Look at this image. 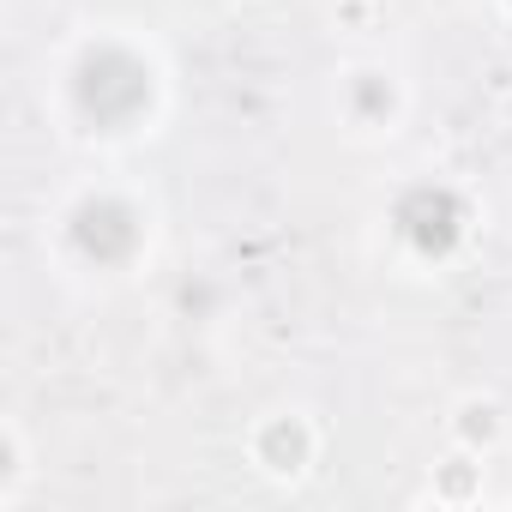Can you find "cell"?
Wrapping results in <instances>:
<instances>
[{
    "mask_svg": "<svg viewBox=\"0 0 512 512\" xmlns=\"http://www.w3.org/2000/svg\"><path fill=\"white\" fill-rule=\"evenodd\" d=\"M73 97H79V109H85L97 127H127V121L151 103V73H145V61H133L127 49H91V55L79 61Z\"/></svg>",
    "mask_w": 512,
    "mask_h": 512,
    "instance_id": "cell-1",
    "label": "cell"
},
{
    "mask_svg": "<svg viewBox=\"0 0 512 512\" xmlns=\"http://www.w3.org/2000/svg\"><path fill=\"white\" fill-rule=\"evenodd\" d=\"M73 241L91 253L97 266H121L133 253V241H139V223H133V211L121 199H85L73 211Z\"/></svg>",
    "mask_w": 512,
    "mask_h": 512,
    "instance_id": "cell-3",
    "label": "cell"
},
{
    "mask_svg": "<svg viewBox=\"0 0 512 512\" xmlns=\"http://www.w3.org/2000/svg\"><path fill=\"white\" fill-rule=\"evenodd\" d=\"M398 235L416 253H452L458 235H464V205L446 187H416V193L398 199Z\"/></svg>",
    "mask_w": 512,
    "mask_h": 512,
    "instance_id": "cell-2",
    "label": "cell"
},
{
    "mask_svg": "<svg viewBox=\"0 0 512 512\" xmlns=\"http://www.w3.org/2000/svg\"><path fill=\"white\" fill-rule=\"evenodd\" d=\"M302 452H308V440H302V428H290V422H278V428L266 434V458H272V470H296V464H302Z\"/></svg>",
    "mask_w": 512,
    "mask_h": 512,
    "instance_id": "cell-4",
    "label": "cell"
}]
</instances>
